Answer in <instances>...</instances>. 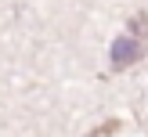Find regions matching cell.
<instances>
[{
  "instance_id": "cell-1",
  "label": "cell",
  "mask_w": 148,
  "mask_h": 137,
  "mask_svg": "<svg viewBox=\"0 0 148 137\" xmlns=\"http://www.w3.org/2000/svg\"><path fill=\"white\" fill-rule=\"evenodd\" d=\"M141 54H145V43H137L134 36H119V40L112 43V69H127V65H134Z\"/></svg>"
}]
</instances>
